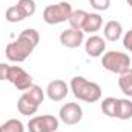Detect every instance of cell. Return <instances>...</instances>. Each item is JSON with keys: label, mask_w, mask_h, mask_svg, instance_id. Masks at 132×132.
<instances>
[{"label": "cell", "mask_w": 132, "mask_h": 132, "mask_svg": "<svg viewBox=\"0 0 132 132\" xmlns=\"http://www.w3.org/2000/svg\"><path fill=\"white\" fill-rule=\"evenodd\" d=\"M38 42H40V34L35 29H32V28L23 29L14 42L6 45V49H5L6 59L9 62H14V63L25 62L37 48Z\"/></svg>", "instance_id": "obj_1"}, {"label": "cell", "mask_w": 132, "mask_h": 132, "mask_svg": "<svg viewBox=\"0 0 132 132\" xmlns=\"http://www.w3.org/2000/svg\"><path fill=\"white\" fill-rule=\"evenodd\" d=\"M69 88L74 97L86 103H95L101 98V88L100 85L86 80L85 77H74L69 83Z\"/></svg>", "instance_id": "obj_2"}, {"label": "cell", "mask_w": 132, "mask_h": 132, "mask_svg": "<svg viewBox=\"0 0 132 132\" xmlns=\"http://www.w3.org/2000/svg\"><path fill=\"white\" fill-rule=\"evenodd\" d=\"M101 66L114 74H123L131 69V57L120 51H108L101 57Z\"/></svg>", "instance_id": "obj_3"}, {"label": "cell", "mask_w": 132, "mask_h": 132, "mask_svg": "<svg viewBox=\"0 0 132 132\" xmlns=\"http://www.w3.org/2000/svg\"><path fill=\"white\" fill-rule=\"evenodd\" d=\"M72 6L68 2H60L55 5H49L45 8L43 11V20L48 25H59L63 23L66 20H69L71 14H72Z\"/></svg>", "instance_id": "obj_4"}, {"label": "cell", "mask_w": 132, "mask_h": 132, "mask_svg": "<svg viewBox=\"0 0 132 132\" xmlns=\"http://www.w3.org/2000/svg\"><path fill=\"white\" fill-rule=\"evenodd\" d=\"M29 132H55L59 129V118L54 115H37L28 121Z\"/></svg>", "instance_id": "obj_5"}, {"label": "cell", "mask_w": 132, "mask_h": 132, "mask_svg": "<svg viewBox=\"0 0 132 132\" xmlns=\"http://www.w3.org/2000/svg\"><path fill=\"white\" fill-rule=\"evenodd\" d=\"M8 81H11L19 91H26L29 86H32V77L20 66H9L8 72Z\"/></svg>", "instance_id": "obj_6"}, {"label": "cell", "mask_w": 132, "mask_h": 132, "mask_svg": "<svg viewBox=\"0 0 132 132\" xmlns=\"http://www.w3.org/2000/svg\"><path fill=\"white\" fill-rule=\"evenodd\" d=\"M60 120L68 125V126H74L78 125L83 118V109L78 103H66L60 108Z\"/></svg>", "instance_id": "obj_7"}, {"label": "cell", "mask_w": 132, "mask_h": 132, "mask_svg": "<svg viewBox=\"0 0 132 132\" xmlns=\"http://www.w3.org/2000/svg\"><path fill=\"white\" fill-rule=\"evenodd\" d=\"M83 42H85V34L80 29L69 28V29H66L60 34V43L69 49H75V48L81 46Z\"/></svg>", "instance_id": "obj_8"}, {"label": "cell", "mask_w": 132, "mask_h": 132, "mask_svg": "<svg viewBox=\"0 0 132 132\" xmlns=\"http://www.w3.org/2000/svg\"><path fill=\"white\" fill-rule=\"evenodd\" d=\"M69 92V86L63 80H52L46 86V95L51 101H62Z\"/></svg>", "instance_id": "obj_9"}, {"label": "cell", "mask_w": 132, "mask_h": 132, "mask_svg": "<svg viewBox=\"0 0 132 132\" xmlns=\"http://www.w3.org/2000/svg\"><path fill=\"white\" fill-rule=\"evenodd\" d=\"M85 49L89 57H100V55H103V52L106 49V42L103 37L94 34L85 42Z\"/></svg>", "instance_id": "obj_10"}, {"label": "cell", "mask_w": 132, "mask_h": 132, "mask_svg": "<svg viewBox=\"0 0 132 132\" xmlns=\"http://www.w3.org/2000/svg\"><path fill=\"white\" fill-rule=\"evenodd\" d=\"M104 38L109 40V42H117L121 35H123V26L120 22L117 20H109L106 25H104Z\"/></svg>", "instance_id": "obj_11"}, {"label": "cell", "mask_w": 132, "mask_h": 132, "mask_svg": "<svg viewBox=\"0 0 132 132\" xmlns=\"http://www.w3.org/2000/svg\"><path fill=\"white\" fill-rule=\"evenodd\" d=\"M103 25V19L101 15L97 12H88L86 22L83 25V32H89V34H95L97 31H100Z\"/></svg>", "instance_id": "obj_12"}, {"label": "cell", "mask_w": 132, "mask_h": 132, "mask_svg": "<svg viewBox=\"0 0 132 132\" xmlns=\"http://www.w3.org/2000/svg\"><path fill=\"white\" fill-rule=\"evenodd\" d=\"M17 109H19V112H20L22 115L29 117V115H34V114L37 112L38 106H37L34 101H31L25 94H22V97H20L19 101H17Z\"/></svg>", "instance_id": "obj_13"}, {"label": "cell", "mask_w": 132, "mask_h": 132, "mask_svg": "<svg viewBox=\"0 0 132 132\" xmlns=\"http://www.w3.org/2000/svg\"><path fill=\"white\" fill-rule=\"evenodd\" d=\"M101 111L104 115L111 117V118H117V112H118V98L115 97H106L101 101Z\"/></svg>", "instance_id": "obj_14"}, {"label": "cell", "mask_w": 132, "mask_h": 132, "mask_svg": "<svg viewBox=\"0 0 132 132\" xmlns=\"http://www.w3.org/2000/svg\"><path fill=\"white\" fill-rule=\"evenodd\" d=\"M118 86H120V91H121L126 97H132V68L128 69L126 72L120 74Z\"/></svg>", "instance_id": "obj_15"}, {"label": "cell", "mask_w": 132, "mask_h": 132, "mask_svg": "<svg viewBox=\"0 0 132 132\" xmlns=\"http://www.w3.org/2000/svg\"><path fill=\"white\" fill-rule=\"evenodd\" d=\"M86 17H88V12H86V11H83V9H75V11H72V14H71V17H69L68 22H69L71 28L83 31V25H85V22H86Z\"/></svg>", "instance_id": "obj_16"}, {"label": "cell", "mask_w": 132, "mask_h": 132, "mask_svg": "<svg viewBox=\"0 0 132 132\" xmlns=\"http://www.w3.org/2000/svg\"><path fill=\"white\" fill-rule=\"evenodd\" d=\"M5 19H6V22H9V23H19V22L25 20L26 15L23 14V11L20 9L19 5H12V6H9V8L6 9Z\"/></svg>", "instance_id": "obj_17"}, {"label": "cell", "mask_w": 132, "mask_h": 132, "mask_svg": "<svg viewBox=\"0 0 132 132\" xmlns=\"http://www.w3.org/2000/svg\"><path fill=\"white\" fill-rule=\"evenodd\" d=\"M117 118H120V120H129V118H132V101L129 98H118Z\"/></svg>", "instance_id": "obj_18"}, {"label": "cell", "mask_w": 132, "mask_h": 132, "mask_svg": "<svg viewBox=\"0 0 132 132\" xmlns=\"http://www.w3.org/2000/svg\"><path fill=\"white\" fill-rule=\"evenodd\" d=\"M23 94L31 100V101H34L37 106H40V104L43 103V98H45V92H43V89H42L40 86H37V85L29 86L26 91H23Z\"/></svg>", "instance_id": "obj_19"}, {"label": "cell", "mask_w": 132, "mask_h": 132, "mask_svg": "<svg viewBox=\"0 0 132 132\" xmlns=\"http://www.w3.org/2000/svg\"><path fill=\"white\" fill-rule=\"evenodd\" d=\"M0 132H25V125L17 118H11L0 125Z\"/></svg>", "instance_id": "obj_20"}, {"label": "cell", "mask_w": 132, "mask_h": 132, "mask_svg": "<svg viewBox=\"0 0 132 132\" xmlns=\"http://www.w3.org/2000/svg\"><path fill=\"white\" fill-rule=\"evenodd\" d=\"M19 6H20V9L23 11V14L26 15V17H31L35 14V9H37V5H35V2L34 0H19V3H17Z\"/></svg>", "instance_id": "obj_21"}, {"label": "cell", "mask_w": 132, "mask_h": 132, "mask_svg": "<svg viewBox=\"0 0 132 132\" xmlns=\"http://www.w3.org/2000/svg\"><path fill=\"white\" fill-rule=\"evenodd\" d=\"M89 3L97 11H106V9H109L111 0H89Z\"/></svg>", "instance_id": "obj_22"}, {"label": "cell", "mask_w": 132, "mask_h": 132, "mask_svg": "<svg viewBox=\"0 0 132 132\" xmlns=\"http://www.w3.org/2000/svg\"><path fill=\"white\" fill-rule=\"evenodd\" d=\"M123 46L132 54V29H129L123 35Z\"/></svg>", "instance_id": "obj_23"}, {"label": "cell", "mask_w": 132, "mask_h": 132, "mask_svg": "<svg viewBox=\"0 0 132 132\" xmlns=\"http://www.w3.org/2000/svg\"><path fill=\"white\" fill-rule=\"evenodd\" d=\"M9 66L8 63H0V81L8 80V72H9Z\"/></svg>", "instance_id": "obj_24"}, {"label": "cell", "mask_w": 132, "mask_h": 132, "mask_svg": "<svg viewBox=\"0 0 132 132\" xmlns=\"http://www.w3.org/2000/svg\"><path fill=\"white\" fill-rule=\"evenodd\" d=\"M126 3H128V5H129V6L132 8V0H126Z\"/></svg>", "instance_id": "obj_25"}, {"label": "cell", "mask_w": 132, "mask_h": 132, "mask_svg": "<svg viewBox=\"0 0 132 132\" xmlns=\"http://www.w3.org/2000/svg\"><path fill=\"white\" fill-rule=\"evenodd\" d=\"M55 132H59V131H55Z\"/></svg>", "instance_id": "obj_26"}]
</instances>
